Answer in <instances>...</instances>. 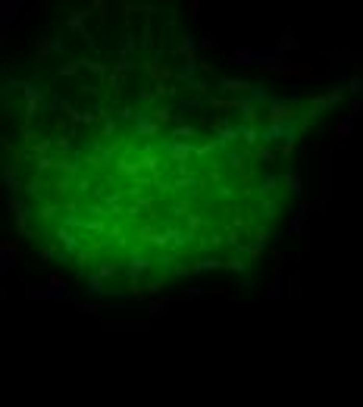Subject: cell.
I'll return each mask as SVG.
<instances>
[{"label":"cell","instance_id":"obj_1","mask_svg":"<svg viewBox=\"0 0 363 407\" xmlns=\"http://www.w3.org/2000/svg\"><path fill=\"white\" fill-rule=\"evenodd\" d=\"M56 179L28 182L38 235L72 266L169 276L263 235V147L251 132L191 110L110 116L66 135Z\"/></svg>","mask_w":363,"mask_h":407}]
</instances>
